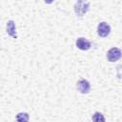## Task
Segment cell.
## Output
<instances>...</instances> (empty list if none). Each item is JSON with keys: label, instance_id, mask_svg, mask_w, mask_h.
<instances>
[{"label": "cell", "instance_id": "6da1fadb", "mask_svg": "<svg viewBox=\"0 0 122 122\" xmlns=\"http://www.w3.org/2000/svg\"><path fill=\"white\" fill-rule=\"evenodd\" d=\"M90 2L88 1H77L74 5V11L78 16H83L89 9Z\"/></svg>", "mask_w": 122, "mask_h": 122}, {"label": "cell", "instance_id": "7a4b0ae2", "mask_svg": "<svg viewBox=\"0 0 122 122\" xmlns=\"http://www.w3.org/2000/svg\"><path fill=\"white\" fill-rule=\"evenodd\" d=\"M121 56H122V51L118 48H112L111 50H109L107 53V58L110 62H115L119 60Z\"/></svg>", "mask_w": 122, "mask_h": 122}, {"label": "cell", "instance_id": "3957f363", "mask_svg": "<svg viewBox=\"0 0 122 122\" xmlns=\"http://www.w3.org/2000/svg\"><path fill=\"white\" fill-rule=\"evenodd\" d=\"M110 32H111V27L109 24H107L106 22L99 23V25L97 27V33L99 36L106 37L110 34Z\"/></svg>", "mask_w": 122, "mask_h": 122}, {"label": "cell", "instance_id": "277c9868", "mask_svg": "<svg viewBox=\"0 0 122 122\" xmlns=\"http://www.w3.org/2000/svg\"><path fill=\"white\" fill-rule=\"evenodd\" d=\"M90 89H91L90 83L86 79H81L78 81V83H77L78 92H80L81 93H88L90 92Z\"/></svg>", "mask_w": 122, "mask_h": 122}, {"label": "cell", "instance_id": "5b68a950", "mask_svg": "<svg viewBox=\"0 0 122 122\" xmlns=\"http://www.w3.org/2000/svg\"><path fill=\"white\" fill-rule=\"evenodd\" d=\"M76 47L82 51H87L91 48V43L84 37H79L76 40Z\"/></svg>", "mask_w": 122, "mask_h": 122}, {"label": "cell", "instance_id": "8992f818", "mask_svg": "<svg viewBox=\"0 0 122 122\" xmlns=\"http://www.w3.org/2000/svg\"><path fill=\"white\" fill-rule=\"evenodd\" d=\"M7 32L13 38H16V31H15V24L13 21L10 20L7 23Z\"/></svg>", "mask_w": 122, "mask_h": 122}, {"label": "cell", "instance_id": "52a82bcc", "mask_svg": "<svg viewBox=\"0 0 122 122\" xmlns=\"http://www.w3.org/2000/svg\"><path fill=\"white\" fill-rule=\"evenodd\" d=\"M29 114L27 112H20L16 115V122H28Z\"/></svg>", "mask_w": 122, "mask_h": 122}, {"label": "cell", "instance_id": "ba28073f", "mask_svg": "<svg viewBox=\"0 0 122 122\" xmlns=\"http://www.w3.org/2000/svg\"><path fill=\"white\" fill-rule=\"evenodd\" d=\"M92 120H93V122H105V117L101 112H96L92 115Z\"/></svg>", "mask_w": 122, "mask_h": 122}]
</instances>
